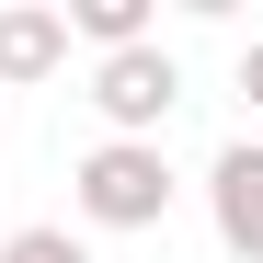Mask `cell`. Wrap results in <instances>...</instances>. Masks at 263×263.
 I'll return each mask as SVG.
<instances>
[{"instance_id":"cell-1","label":"cell","mask_w":263,"mask_h":263,"mask_svg":"<svg viewBox=\"0 0 263 263\" xmlns=\"http://www.w3.org/2000/svg\"><path fill=\"white\" fill-rule=\"evenodd\" d=\"M172 195H183V183H172L160 138H92V149H80V172H69L80 229H160Z\"/></svg>"},{"instance_id":"cell-2","label":"cell","mask_w":263,"mask_h":263,"mask_svg":"<svg viewBox=\"0 0 263 263\" xmlns=\"http://www.w3.org/2000/svg\"><path fill=\"white\" fill-rule=\"evenodd\" d=\"M92 115H103V138H160V126L183 115V58H172L160 34L92 58Z\"/></svg>"},{"instance_id":"cell-3","label":"cell","mask_w":263,"mask_h":263,"mask_svg":"<svg viewBox=\"0 0 263 263\" xmlns=\"http://www.w3.org/2000/svg\"><path fill=\"white\" fill-rule=\"evenodd\" d=\"M206 217H217L229 263H263V138H229L206 160Z\"/></svg>"},{"instance_id":"cell-4","label":"cell","mask_w":263,"mask_h":263,"mask_svg":"<svg viewBox=\"0 0 263 263\" xmlns=\"http://www.w3.org/2000/svg\"><path fill=\"white\" fill-rule=\"evenodd\" d=\"M69 69V23L58 0H0V92H34V80Z\"/></svg>"},{"instance_id":"cell-5","label":"cell","mask_w":263,"mask_h":263,"mask_svg":"<svg viewBox=\"0 0 263 263\" xmlns=\"http://www.w3.org/2000/svg\"><path fill=\"white\" fill-rule=\"evenodd\" d=\"M69 46H92V58H115V46H149V0H69Z\"/></svg>"},{"instance_id":"cell-6","label":"cell","mask_w":263,"mask_h":263,"mask_svg":"<svg viewBox=\"0 0 263 263\" xmlns=\"http://www.w3.org/2000/svg\"><path fill=\"white\" fill-rule=\"evenodd\" d=\"M0 263H92V240H80V229H58V217H34V229H12V240H0Z\"/></svg>"},{"instance_id":"cell-7","label":"cell","mask_w":263,"mask_h":263,"mask_svg":"<svg viewBox=\"0 0 263 263\" xmlns=\"http://www.w3.org/2000/svg\"><path fill=\"white\" fill-rule=\"evenodd\" d=\"M240 103L263 115V34H252V46H240Z\"/></svg>"}]
</instances>
